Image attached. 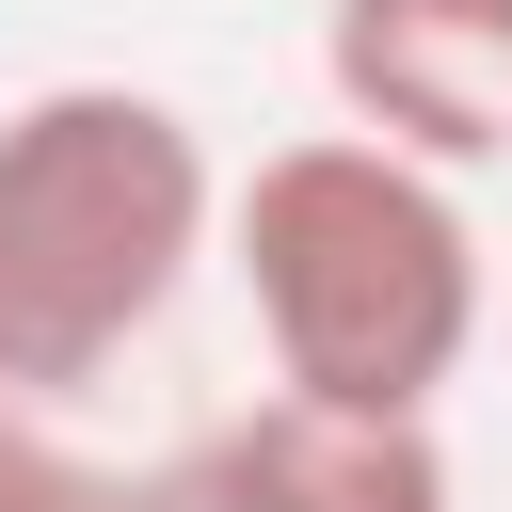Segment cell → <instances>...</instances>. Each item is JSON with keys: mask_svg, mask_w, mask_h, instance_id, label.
<instances>
[{"mask_svg": "<svg viewBox=\"0 0 512 512\" xmlns=\"http://www.w3.org/2000/svg\"><path fill=\"white\" fill-rule=\"evenodd\" d=\"M208 224H224V176L176 96L144 80L16 96L0 112V416L112 384L192 288Z\"/></svg>", "mask_w": 512, "mask_h": 512, "instance_id": "2", "label": "cell"}, {"mask_svg": "<svg viewBox=\"0 0 512 512\" xmlns=\"http://www.w3.org/2000/svg\"><path fill=\"white\" fill-rule=\"evenodd\" d=\"M128 512H448V448L432 416H352V400H240L208 416L160 480H128Z\"/></svg>", "mask_w": 512, "mask_h": 512, "instance_id": "3", "label": "cell"}, {"mask_svg": "<svg viewBox=\"0 0 512 512\" xmlns=\"http://www.w3.org/2000/svg\"><path fill=\"white\" fill-rule=\"evenodd\" d=\"M320 80L368 144H400L432 176L512 160V0H336Z\"/></svg>", "mask_w": 512, "mask_h": 512, "instance_id": "4", "label": "cell"}, {"mask_svg": "<svg viewBox=\"0 0 512 512\" xmlns=\"http://www.w3.org/2000/svg\"><path fill=\"white\" fill-rule=\"evenodd\" d=\"M224 256L256 288V336H272V384L304 400H352V416H432L480 352V224L432 160L368 144V128H320V144H272L240 192H224Z\"/></svg>", "mask_w": 512, "mask_h": 512, "instance_id": "1", "label": "cell"}, {"mask_svg": "<svg viewBox=\"0 0 512 512\" xmlns=\"http://www.w3.org/2000/svg\"><path fill=\"white\" fill-rule=\"evenodd\" d=\"M0 512H128V480H96L80 448H48V432L0 416Z\"/></svg>", "mask_w": 512, "mask_h": 512, "instance_id": "5", "label": "cell"}]
</instances>
